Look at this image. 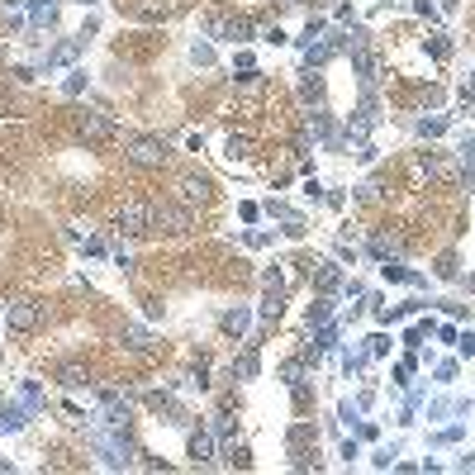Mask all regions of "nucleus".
<instances>
[{"mask_svg":"<svg viewBox=\"0 0 475 475\" xmlns=\"http://www.w3.org/2000/svg\"><path fill=\"white\" fill-rule=\"evenodd\" d=\"M167 143H157V138H134L129 143V162L134 167H148V171H157V167H167Z\"/></svg>","mask_w":475,"mask_h":475,"instance_id":"1","label":"nucleus"},{"mask_svg":"<svg viewBox=\"0 0 475 475\" xmlns=\"http://www.w3.org/2000/svg\"><path fill=\"white\" fill-rule=\"evenodd\" d=\"M423 167H428V171H433L437 181H447V186H452V181H456V167H452V162H447V157H433V152H428V157H423Z\"/></svg>","mask_w":475,"mask_h":475,"instance_id":"7","label":"nucleus"},{"mask_svg":"<svg viewBox=\"0 0 475 475\" xmlns=\"http://www.w3.org/2000/svg\"><path fill=\"white\" fill-rule=\"evenodd\" d=\"M190 456H195V461H209V456H214V437H209V433H195V442H190Z\"/></svg>","mask_w":475,"mask_h":475,"instance_id":"8","label":"nucleus"},{"mask_svg":"<svg viewBox=\"0 0 475 475\" xmlns=\"http://www.w3.org/2000/svg\"><path fill=\"white\" fill-rule=\"evenodd\" d=\"M119 228H124V233H148V228H152V204L129 200V204L119 209Z\"/></svg>","mask_w":475,"mask_h":475,"instance_id":"4","label":"nucleus"},{"mask_svg":"<svg viewBox=\"0 0 475 475\" xmlns=\"http://www.w3.org/2000/svg\"><path fill=\"white\" fill-rule=\"evenodd\" d=\"M181 200H186V204H204V200H209V181L186 176L181 181Z\"/></svg>","mask_w":475,"mask_h":475,"instance_id":"6","label":"nucleus"},{"mask_svg":"<svg viewBox=\"0 0 475 475\" xmlns=\"http://www.w3.org/2000/svg\"><path fill=\"white\" fill-rule=\"evenodd\" d=\"M77 134L86 143H110V138H115V124L100 115V110H81V115H77Z\"/></svg>","mask_w":475,"mask_h":475,"instance_id":"2","label":"nucleus"},{"mask_svg":"<svg viewBox=\"0 0 475 475\" xmlns=\"http://www.w3.org/2000/svg\"><path fill=\"white\" fill-rule=\"evenodd\" d=\"M62 380H67V385H81L86 371H81V366H62Z\"/></svg>","mask_w":475,"mask_h":475,"instance_id":"9","label":"nucleus"},{"mask_svg":"<svg viewBox=\"0 0 475 475\" xmlns=\"http://www.w3.org/2000/svg\"><path fill=\"white\" fill-rule=\"evenodd\" d=\"M318 285H328V290L337 285V271H333V266H323V271H318Z\"/></svg>","mask_w":475,"mask_h":475,"instance_id":"10","label":"nucleus"},{"mask_svg":"<svg viewBox=\"0 0 475 475\" xmlns=\"http://www.w3.org/2000/svg\"><path fill=\"white\" fill-rule=\"evenodd\" d=\"M39 323V309H34V299H20V304H10V328H34Z\"/></svg>","mask_w":475,"mask_h":475,"instance_id":"5","label":"nucleus"},{"mask_svg":"<svg viewBox=\"0 0 475 475\" xmlns=\"http://www.w3.org/2000/svg\"><path fill=\"white\" fill-rule=\"evenodd\" d=\"M152 223H162L167 233H190V228H195V214L181 209V204H157V209H152Z\"/></svg>","mask_w":475,"mask_h":475,"instance_id":"3","label":"nucleus"}]
</instances>
